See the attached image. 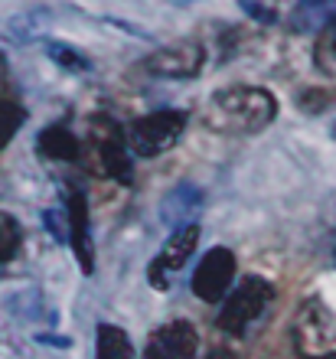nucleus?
I'll return each mask as SVG.
<instances>
[{"instance_id": "nucleus-1", "label": "nucleus", "mask_w": 336, "mask_h": 359, "mask_svg": "<svg viewBox=\"0 0 336 359\" xmlns=\"http://www.w3.org/2000/svg\"><path fill=\"white\" fill-rule=\"evenodd\" d=\"M278 118V98L258 86H229L209 98L206 121L215 131L258 134Z\"/></svg>"}, {"instance_id": "nucleus-2", "label": "nucleus", "mask_w": 336, "mask_h": 359, "mask_svg": "<svg viewBox=\"0 0 336 359\" xmlns=\"http://www.w3.org/2000/svg\"><path fill=\"white\" fill-rule=\"evenodd\" d=\"M290 343L300 359L336 356V313L317 297L304 301L290 323Z\"/></svg>"}, {"instance_id": "nucleus-3", "label": "nucleus", "mask_w": 336, "mask_h": 359, "mask_svg": "<svg viewBox=\"0 0 336 359\" xmlns=\"http://www.w3.org/2000/svg\"><path fill=\"white\" fill-rule=\"evenodd\" d=\"M189 114L180 108H163V111H150L128 128V147L137 157H160L170 147H177L180 137L187 134Z\"/></svg>"}, {"instance_id": "nucleus-4", "label": "nucleus", "mask_w": 336, "mask_h": 359, "mask_svg": "<svg viewBox=\"0 0 336 359\" xmlns=\"http://www.w3.org/2000/svg\"><path fill=\"white\" fill-rule=\"evenodd\" d=\"M271 301H274V284H271L268 278L248 274V278H242V284L229 294V301L222 304V311H219L215 323H219V330L222 333L242 337L245 327H248L252 320H258V317L268 311Z\"/></svg>"}, {"instance_id": "nucleus-5", "label": "nucleus", "mask_w": 336, "mask_h": 359, "mask_svg": "<svg viewBox=\"0 0 336 359\" xmlns=\"http://www.w3.org/2000/svg\"><path fill=\"white\" fill-rule=\"evenodd\" d=\"M88 137L102 161V170L114 177L118 183H134V154L128 147V131L108 114H92L88 118Z\"/></svg>"}, {"instance_id": "nucleus-6", "label": "nucleus", "mask_w": 336, "mask_h": 359, "mask_svg": "<svg viewBox=\"0 0 336 359\" xmlns=\"http://www.w3.org/2000/svg\"><path fill=\"white\" fill-rule=\"evenodd\" d=\"M232 281H235V255L229 248L215 245L206 252L203 262L193 271V294L206 304L222 301L229 287H232Z\"/></svg>"}, {"instance_id": "nucleus-7", "label": "nucleus", "mask_w": 336, "mask_h": 359, "mask_svg": "<svg viewBox=\"0 0 336 359\" xmlns=\"http://www.w3.org/2000/svg\"><path fill=\"white\" fill-rule=\"evenodd\" d=\"M196 245H199V226L196 222H193V226L173 229V236L167 238V245L160 248V255L154 258V265H150V281H154V287L163 291V287H167V274L187 268V262L193 258Z\"/></svg>"}, {"instance_id": "nucleus-8", "label": "nucleus", "mask_w": 336, "mask_h": 359, "mask_svg": "<svg viewBox=\"0 0 336 359\" xmlns=\"http://www.w3.org/2000/svg\"><path fill=\"white\" fill-rule=\"evenodd\" d=\"M203 49L196 43H177V46H163L144 59V69L150 76L160 79H196L203 69Z\"/></svg>"}, {"instance_id": "nucleus-9", "label": "nucleus", "mask_w": 336, "mask_h": 359, "mask_svg": "<svg viewBox=\"0 0 336 359\" xmlns=\"http://www.w3.org/2000/svg\"><path fill=\"white\" fill-rule=\"evenodd\" d=\"M199 337L189 320H170L160 330H154L144 359H196Z\"/></svg>"}, {"instance_id": "nucleus-10", "label": "nucleus", "mask_w": 336, "mask_h": 359, "mask_svg": "<svg viewBox=\"0 0 336 359\" xmlns=\"http://www.w3.org/2000/svg\"><path fill=\"white\" fill-rule=\"evenodd\" d=\"M69 245L75 252V262L85 274L95 271V245H92V232H88V203L82 193H69Z\"/></svg>"}, {"instance_id": "nucleus-11", "label": "nucleus", "mask_w": 336, "mask_h": 359, "mask_svg": "<svg viewBox=\"0 0 336 359\" xmlns=\"http://www.w3.org/2000/svg\"><path fill=\"white\" fill-rule=\"evenodd\" d=\"M199 206H203V193H199L196 187L183 183V187H177L167 199H163V206H160V219H163L167 226H173V229L193 226V222H187V219L193 216Z\"/></svg>"}, {"instance_id": "nucleus-12", "label": "nucleus", "mask_w": 336, "mask_h": 359, "mask_svg": "<svg viewBox=\"0 0 336 359\" xmlns=\"http://www.w3.org/2000/svg\"><path fill=\"white\" fill-rule=\"evenodd\" d=\"M36 147L43 157H49V161H79V154H82V144H79V137H75L69 128H62V124H49L46 131L36 137Z\"/></svg>"}, {"instance_id": "nucleus-13", "label": "nucleus", "mask_w": 336, "mask_h": 359, "mask_svg": "<svg viewBox=\"0 0 336 359\" xmlns=\"http://www.w3.org/2000/svg\"><path fill=\"white\" fill-rule=\"evenodd\" d=\"M95 359H137V356H134V346L121 327H114V323H98Z\"/></svg>"}, {"instance_id": "nucleus-14", "label": "nucleus", "mask_w": 336, "mask_h": 359, "mask_svg": "<svg viewBox=\"0 0 336 359\" xmlns=\"http://www.w3.org/2000/svg\"><path fill=\"white\" fill-rule=\"evenodd\" d=\"M336 10V0H300L294 7V17H290V27L297 33H310V29L323 27Z\"/></svg>"}, {"instance_id": "nucleus-15", "label": "nucleus", "mask_w": 336, "mask_h": 359, "mask_svg": "<svg viewBox=\"0 0 336 359\" xmlns=\"http://www.w3.org/2000/svg\"><path fill=\"white\" fill-rule=\"evenodd\" d=\"M23 118H27L23 104L13 98H0V151L17 137V131L23 128Z\"/></svg>"}, {"instance_id": "nucleus-16", "label": "nucleus", "mask_w": 336, "mask_h": 359, "mask_svg": "<svg viewBox=\"0 0 336 359\" xmlns=\"http://www.w3.org/2000/svg\"><path fill=\"white\" fill-rule=\"evenodd\" d=\"M20 242H23V229L10 212H0V262H10V258L20 252Z\"/></svg>"}, {"instance_id": "nucleus-17", "label": "nucleus", "mask_w": 336, "mask_h": 359, "mask_svg": "<svg viewBox=\"0 0 336 359\" xmlns=\"http://www.w3.org/2000/svg\"><path fill=\"white\" fill-rule=\"evenodd\" d=\"M53 59L66 62V66H75V69H85V59L82 56H69L66 49H53Z\"/></svg>"}, {"instance_id": "nucleus-18", "label": "nucleus", "mask_w": 336, "mask_h": 359, "mask_svg": "<svg viewBox=\"0 0 336 359\" xmlns=\"http://www.w3.org/2000/svg\"><path fill=\"white\" fill-rule=\"evenodd\" d=\"M203 359H235V353H229L225 346H215V350H209Z\"/></svg>"}, {"instance_id": "nucleus-19", "label": "nucleus", "mask_w": 336, "mask_h": 359, "mask_svg": "<svg viewBox=\"0 0 336 359\" xmlns=\"http://www.w3.org/2000/svg\"><path fill=\"white\" fill-rule=\"evenodd\" d=\"M333 49H336V36H333Z\"/></svg>"}, {"instance_id": "nucleus-20", "label": "nucleus", "mask_w": 336, "mask_h": 359, "mask_svg": "<svg viewBox=\"0 0 336 359\" xmlns=\"http://www.w3.org/2000/svg\"><path fill=\"white\" fill-rule=\"evenodd\" d=\"M330 359H336V356H330Z\"/></svg>"}]
</instances>
